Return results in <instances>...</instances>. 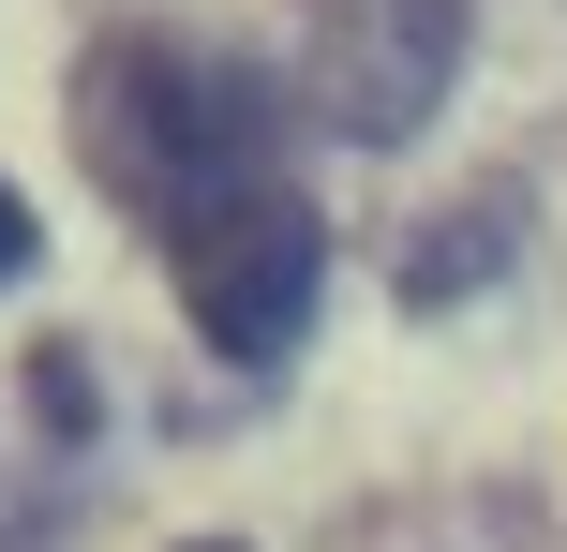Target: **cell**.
Returning a JSON list of instances; mask_svg holds the SVG:
<instances>
[{
  "label": "cell",
  "instance_id": "6da1fadb",
  "mask_svg": "<svg viewBox=\"0 0 567 552\" xmlns=\"http://www.w3.org/2000/svg\"><path fill=\"white\" fill-rule=\"evenodd\" d=\"M165 239H179V299H195L209 358L269 374V358L313 329V284H329V225H313V195H284V179H225V195H195Z\"/></svg>",
  "mask_w": 567,
  "mask_h": 552
},
{
  "label": "cell",
  "instance_id": "7a4b0ae2",
  "mask_svg": "<svg viewBox=\"0 0 567 552\" xmlns=\"http://www.w3.org/2000/svg\"><path fill=\"white\" fill-rule=\"evenodd\" d=\"M449 45H463V0H359L329 45V119L343 135H403L449 90Z\"/></svg>",
  "mask_w": 567,
  "mask_h": 552
},
{
  "label": "cell",
  "instance_id": "3957f363",
  "mask_svg": "<svg viewBox=\"0 0 567 552\" xmlns=\"http://www.w3.org/2000/svg\"><path fill=\"white\" fill-rule=\"evenodd\" d=\"M16 269H30V195L0 179V284H16Z\"/></svg>",
  "mask_w": 567,
  "mask_h": 552
}]
</instances>
